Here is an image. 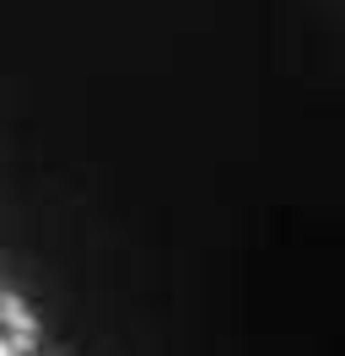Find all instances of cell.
<instances>
[{
	"mask_svg": "<svg viewBox=\"0 0 345 356\" xmlns=\"http://www.w3.org/2000/svg\"><path fill=\"white\" fill-rule=\"evenodd\" d=\"M0 318H6L11 340H22V346H33V340H38V318H33V308H27L22 297H0Z\"/></svg>",
	"mask_w": 345,
	"mask_h": 356,
	"instance_id": "obj_1",
	"label": "cell"
},
{
	"mask_svg": "<svg viewBox=\"0 0 345 356\" xmlns=\"http://www.w3.org/2000/svg\"><path fill=\"white\" fill-rule=\"evenodd\" d=\"M0 356H22L17 346H11V340H0Z\"/></svg>",
	"mask_w": 345,
	"mask_h": 356,
	"instance_id": "obj_2",
	"label": "cell"
}]
</instances>
